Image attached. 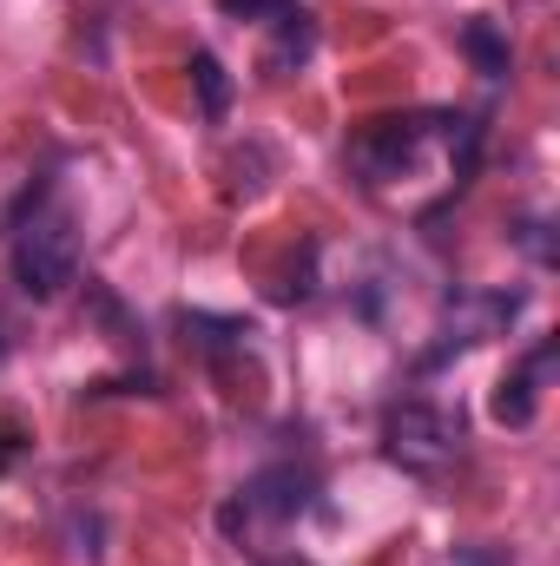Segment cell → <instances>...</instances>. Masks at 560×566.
<instances>
[{
	"label": "cell",
	"instance_id": "obj_1",
	"mask_svg": "<svg viewBox=\"0 0 560 566\" xmlns=\"http://www.w3.org/2000/svg\"><path fill=\"white\" fill-rule=\"evenodd\" d=\"M80 277V231L66 211H40L20 224L13 238V283L33 296V303H53L66 283Z\"/></svg>",
	"mask_w": 560,
	"mask_h": 566
},
{
	"label": "cell",
	"instance_id": "obj_2",
	"mask_svg": "<svg viewBox=\"0 0 560 566\" xmlns=\"http://www.w3.org/2000/svg\"><path fill=\"white\" fill-rule=\"evenodd\" d=\"M383 441H390V461L396 468H409V474H442L455 454H462V416H448V409H435V402H403V409H390V428H383Z\"/></svg>",
	"mask_w": 560,
	"mask_h": 566
},
{
	"label": "cell",
	"instance_id": "obj_3",
	"mask_svg": "<svg viewBox=\"0 0 560 566\" xmlns=\"http://www.w3.org/2000/svg\"><path fill=\"white\" fill-rule=\"evenodd\" d=\"M317 501V474L310 468H297V461H278V468H265V474H251L231 501H225V534H245L251 521H297L303 507Z\"/></svg>",
	"mask_w": 560,
	"mask_h": 566
},
{
	"label": "cell",
	"instance_id": "obj_4",
	"mask_svg": "<svg viewBox=\"0 0 560 566\" xmlns=\"http://www.w3.org/2000/svg\"><path fill=\"white\" fill-rule=\"evenodd\" d=\"M448 119H428V113H409V119H376L363 139H356V171L370 178V185H383V178H403V171H416L422 145L435 139Z\"/></svg>",
	"mask_w": 560,
	"mask_h": 566
},
{
	"label": "cell",
	"instance_id": "obj_5",
	"mask_svg": "<svg viewBox=\"0 0 560 566\" xmlns=\"http://www.w3.org/2000/svg\"><path fill=\"white\" fill-rule=\"evenodd\" d=\"M554 369V343H541L528 363H515L501 382H495V422L508 428H528L535 422V409H541V376Z\"/></svg>",
	"mask_w": 560,
	"mask_h": 566
},
{
	"label": "cell",
	"instance_id": "obj_6",
	"mask_svg": "<svg viewBox=\"0 0 560 566\" xmlns=\"http://www.w3.org/2000/svg\"><path fill=\"white\" fill-rule=\"evenodd\" d=\"M178 329H185V343H198L205 356H225V349H245V323L238 316H211V310H178Z\"/></svg>",
	"mask_w": 560,
	"mask_h": 566
},
{
	"label": "cell",
	"instance_id": "obj_7",
	"mask_svg": "<svg viewBox=\"0 0 560 566\" xmlns=\"http://www.w3.org/2000/svg\"><path fill=\"white\" fill-rule=\"evenodd\" d=\"M191 86H198L205 126H225V113H231V73H225L218 53H191Z\"/></svg>",
	"mask_w": 560,
	"mask_h": 566
},
{
	"label": "cell",
	"instance_id": "obj_8",
	"mask_svg": "<svg viewBox=\"0 0 560 566\" xmlns=\"http://www.w3.org/2000/svg\"><path fill=\"white\" fill-rule=\"evenodd\" d=\"M310 53H317V27H310V13L297 7L290 20H278V46H271L265 73H271V80H283V73H297V66H303Z\"/></svg>",
	"mask_w": 560,
	"mask_h": 566
},
{
	"label": "cell",
	"instance_id": "obj_9",
	"mask_svg": "<svg viewBox=\"0 0 560 566\" xmlns=\"http://www.w3.org/2000/svg\"><path fill=\"white\" fill-rule=\"evenodd\" d=\"M462 53H468L475 73H488V80H501V73L515 66V53H508V40H501L495 20H468V27H462Z\"/></svg>",
	"mask_w": 560,
	"mask_h": 566
},
{
	"label": "cell",
	"instance_id": "obj_10",
	"mask_svg": "<svg viewBox=\"0 0 560 566\" xmlns=\"http://www.w3.org/2000/svg\"><path fill=\"white\" fill-rule=\"evenodd\" d=\"M231 20H258V27H278V20H290L297 13V0H218Z\"/></svg>",
	"mask_w": 560,
	"mask_h": 566
},
{
	"label": "cell",
	"instance_id": "obj_11",
	"mask_svg": "<svg viewBox=\"0 0 560 566\" xmlns=\"http://www.w3.org/2000/svg\"><path fill=\"white\" fill-rule=\"evenodd\" d=\"M20 448H27V428L13 422V416H0V474L20 461Z\"/></svg>",
	"mask_w": 560,
	"mask_h": 566
}]
</instances>
